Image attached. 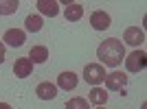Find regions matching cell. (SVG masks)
Wrapping results in <instances>:
<instances>
[{"instance_id": "8992f818", "label": "cell", "mask_w": 147, "mask_h": 109, "mask_svg": "<svg viewBox=\"0 0 147 109\" xmlns=\"http://www.w3.org/2000/svg\"><path fill=\"white\" fill-rule=\"evenodd\" d=\"M123 42L129 44V46H141V44L145 42V33H143V29H138V26H127L125 33H123Z\"/></svg>"}, {"instance_id": "7c38bea8", "label": "cell", "mask_w": 147, "mask_h": 109, "mask_svg": "<svg viewBox=\"0 0 147 109\" xmlns=\"http://www.w3.org/2000/svg\"><path fill=\"white\" fill-rule=\"evenodd\" d=\"M88 103L97 105V107H105V103H108V94H105L103 87H92L90 94H88Z\"/></svg>"}, {"instance_id": "52a82bcc", "label": "cell", "mask_w": 147, "mask_h": 109, "mask_svg": "<svg viewBox=\"0 0 147 109\" xmlns=\"http://www.w3.org/2000/svg\"><path fill=\"white\" fill-rule=\"evenodd\" d=\"M31 72H33V61H31L29 57L16 59V63H13V74H16L18 79H26V76H31Z\"/></svg>"}, {"instance_id": "e0dca14e", "label": "cell", "mask_w": 147, "mask_h": 109, "mask_svg": "<svg viewBox=\"0 0 147 109\" xmlns=\"http://www.w3.org/2000/svg\"><path fill=\"white\" fill-rule=\"evenodd\" d=\"M66 109H90V103H88L86 98H81V96H75V98H70L66 103Z\"/></svg>"}, {"instance_id": "9c48e42d", "label": "cell", "mask_w": 147, "mask_h": 109, "mask_svg": "<svg viewBox=\"0 0 147 109\" xmlns=\"http://www.w3.org/2000/svg\"><path fill=\"white\" fill-rule=\"evenodd\" d=\"M110 15L105 11H92V15H90V24H92V29L94 31H105V29H110Z\"/></svg>"}, {"instance_id": "d6986e66", "label": "cell", "mask_w": 147, "mask_h": 109, "mask_svg": "<svg viewBox=\"0 0 147 109\" xmlns=\"http://www.w3.org/2000/svg\"><path fill=\"white\" fill-rule=\"evenodd\" d=\"M0 109H13V107L9 103H0Z\"/></svg>"}, {"instance_id": "ba28073f", "label": "cell", "mask_w": 147, "mask_h": 109, "mask_svg": "<svg viewBox=\"0 0 147 109\" xmlns=\"http://www.w3.org/2000/svg\"><path fill=\"white\" fill-rule=\"evenodd\" d=\"M35 94L40 100H53L57 96V85H53L51 81H42V83L35 87Z\"/></svg>"}, {"instance_id": "4fadbf2b", "label": "cell", "mask_w": 147, "mask_h": 109, "mask_svg": "<svg viewBox=\"0 0 147 109\" xmlns=\"http://www.w3.org/2000/svg\"><path fill=\"white\" fill-rule=\"evenodd\" d=\"M81 15H84V7L79 2H70L66 7V11H64V18L68 22H77V20H81Z\"/></svg>"}, {"instance_id": "5b68a950", "label": "cell", "mask_w": 147, "mask_h": 109, "mask_svg": "<svg viewBox=\"0 0 147 109\" xmlns=\"http://www.w3.org/2000/svg\"><path fill=\"white\" fill-rule=\"evenodd\" d=\"M2 42L7 46H11V48H20L26 42V35H24V31H20V29H9V31H5Z\"/></svg>"}, {"instance_id": "ffe728a7", "label": "cell", "mask_w": 147, "mask_h": 109, "mask_svg": "<svg viewBox=\"0 0 147 109\" xmlns=\"http://www.w3.org/2000/svg\"><path fill=\"white\" fill-rule=\"evenodd\" d=\"M97 109H105V107H97Z\"/></svg>"}, {"instance_id": "277c9868", "label": "cell", "mask_w": 147, "mask_h": 109, "mask_svg": "<svg viewBox=\"0 0 147 109\" xmlns=\"http://www.w3.org/2000/svg\"><path fill=\"white\" fill-rule=\"evenodd\" d=\"M105 87L108 90H114V92H121V96H125L127 92H125V85H127V76L123 72H110L105 74Z\"/></svg>"}, {"instance_id": "5bb4252c", "label": "cell", "mask_w": 147, "mask_h": 109, "mask_svg": "<svg viewBox=\"0 0 147 109\" xmlns=\"http://www.w3.org/2000/svg\"><path fill=\"white\" fill-rule=\"evenodd\" d=\"M29 59L33 63H44V61L49 59V48L46 46H33L29 50Z\"/></svg>"}, {"instance_id": "9a60e30c", "label": "cell", "mask_w": 147, "mask_h": 109, "mask_svg": "<svg viewBox=\"0 0 147 109\" xmlns=\"http://www.w3.org/2000/svg\"><path fill=\"white\" fill-rule=\"evenodd\" d=\"M20 2L18 0H0V15H11L18 11Z\"/></svg>"}, {"instance_id": "30bf717a", "label": "cell", "mask_w": 147, "mask_h": 109, "mask_svg": "<svg viewBox=\"0 0 147 109\" xmlns=\"http://www.w3.org/2000/svg\"><path fill=\"white\" fill-rule=\"evenodd\" d=\"M77 83H79V76L75 72H70V70H68V72H61L59 76H57V87H61V90H66V92L75 90Z\"/></svg>"}, {"instance_id": "6da1fadb", "label": "cell", "mask_w": 147, "mask_h": 109, "mask_svg": "<svg viewBox=\"0 0 147 109\" xmlns=\"http://www.w3.org/2000/svg\"><path fill=\"white\" fill-rule=\"evenodd\" d=\"M97 57L101 59V66L117 68V66H121V61L125 59V46H123V42L117 39V37H108L97 48Z\"/></svg>"}, {"instance_id": "ac0fdd59", "label": "cell", "mask_w": 147, "mask_h": 109, "mask_svg": "<svg viewBox=\"0 0 147 109\" xmlns=\"http://www.w3.org/2000/svg\"><path fill=\"white\" fill-rule=\"evenodd\" d=\"M2 61H5V44L0 42V63H2Z\"/></svg>"}, {"instance_id": "8fae6325", "label": "cell", "mask_w": 147, "mask_h": 109, "mask_svg": "<svg viewBox=\"0 0 147 109\" xmlns=\"http://www.w3.org/2000/svg\"><path fill=\"white\" fill-rule=\"evenodd\" d=\"M37 9L42 15H49V18H55L59 13V2L55 0H37Z\"/></svg>"}, {"instance_id": "7a4b0ae2", "label": "cell", "mask_w": 147, "mask_h": 109, "mask_svg": "<svg viewBox=\"0 0 147 109\" xmlns=\"http://www.w3.org/2000/svg\"><path fill=\"white\" fill-rule=\"evenodd\" d=\"M105 68L101 66V63H88L86 68H84V79H86V83H90L92 87H99V85L103 83L105 79Z\"/></svg>"}, {"instance_id": "2e32d148", "label": "cell", "mask_w": 147, "mask_h": 109, "mask_svg": "<svg viewBox=\"0 0 147 109\" xmlns=\"http://www.w3.org/2000/svg\"><path fill=\"white\" fill-rule=\"evenodd\" d=\"M24 26H26L29 33H37V31L42 29V18H40V15H26Z\"/></svg>"}, {"instance_id": "3957f363", "label": "cell", "mask_w": 147, "mask_h": 109, "mask_svg": "<svg viewBox=\"0 0 147 109\" xmlns=\"http://www.w3.org/2000/svg\"><path fill=\"white\" fill-rule=\"evenodd\" d=\"M123 61H125L127 72H141L147 66V54H145V50H134V53H129Z\"/></svg>"}]
</instances>
